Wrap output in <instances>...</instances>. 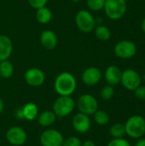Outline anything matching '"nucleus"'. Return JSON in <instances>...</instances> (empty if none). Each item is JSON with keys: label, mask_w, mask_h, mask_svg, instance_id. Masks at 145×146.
Returning <instances> with one entry per match:
<instances>
[{"label": "nucleus", "mask_w": 145, "mask_h": 146, "mask_svg": "<svg viewBox=\"0 0 145 146\" xmlns=\"http://www.w3.org/2000/svg\"><path fill=\"white\" fill-rule=\"evenodd\" d=\"M122 71L118 66L110 65L109 66L104 72V79L108 85L117 86L121 83Z\"/></svg>", "instance_id": "2eb2a0df"}, {"label": "nucleus", "mask_w": 145, "mask_h": 146, "mask_svg": "<svg viewBox=\"0 0 145 146\" xmlns=\"http://www.w3.org/2000/svg\"><path fill=\"white\" fill-rule=\"evenodd\" d=\"M21 112H22V115H23V119L32 121H34L38 115V109L37 104H35L34 103H27L26 104L23 108L21 109Z\"/></svg>", "instance_id": "f3484780"}, {"label": "nucleus", "mask_w": 145, "mask_h": 146, "mask_svg": "<svg viewBox=\"0 0 145 146\" xmlns=\"http://www.w3.org/2000/svg\"><path fill=\"white\" fill-rule=\"evenodd\" d=\"M49 0H27L28 4L35 9H38L39 8L46 6Z\"/></svg>", "instance_id": "cd10ccee"}, {"label": "nucleus", "mask_w": 145, "mask_h": 146, "mask_svg": "<svg viewBox=\"0 0 145 146\" xmlns=\"http://www.w3.org/2000/svg\"><path fill=\"white\" fill-rule=\"evenodd\" d=\"M3 109H4V103H3V99L0 98V114L3 112Z\"/></svg>", "instance_id": "2f4dec72"}, {"label": "nucleus", "mask_w": 145, "mask_h": 146, "mask_svg": "<svg viewBox=\"0 0 145 146\" xmlns=\"http://www.w3.org/2000/svg\"><path fill=\"white\" fill-rule=\"evenodd\" d=\"M75 109V102L71 96H59L53 104L52 111L56 117L63 118L69 115Z\"/></svg>", "instance_id": "20e7f679"}, {"label": "nucleus", "mask_w": 145, "mask_h": 146, "mask_svg": "<svg viewBox=\"0 0 145 146\" xmlns=\"http://www.w3.org/2000/svg\"><path fill=\"white\" fill-rule=\"evenodd\" d=\"M109 134L113 139L123 138L126 134L125 126L121 123H115L112 125L109 128Z\"/></svg>", "instance_id": "5701e85b"}, {"label": "nucleus", "mask_w": 145, "mask_h": 146, "mask_svg": "<svg viewBox=\"0 0 145 146\" xmlns=\"http://www.w3.org/2000/svg\"><path fill=\"white\" fill-rule=\"evenodd\" d=\"M56 115L52 110H45L38 115V122L40 126L48 127L52 126L56 122Z\"/></svg>", "instance_id": "a211bd4d"}, {"label": "nucleus", "mask_w": 145, "mask_h": 146, "mask_svg": "<svg viewBox=\"0 0 145 146\" xmlns=\"http://www.w3.org/2000/svg\"><path fill=\"white\" fill-rule=\"evenodd\" d=\"M134 94L138 99L145 101V86H139L134 91Z\"/></svg>", "instance_id": "c85d7f7f"}, {"label": "nucleus", "mask_w": 145, "mask_h": 146, "mask_svg": "<svg viewBox=\"0 0 145 146\" xmlns=\"http://www.w3.org/2000/svg\"><path fill=\"white\" fill-rule=\"evenodd\" d=\"M24 80L32 87L41 86L45 80L44 73L38 68H30L24 74Z\"/></svg>", "instance_id": "9b49d317"}, {"label": "nucleus", "mask_w": 145, "mask_h": 146, "mask_svg": "<svg viewBox=\"0 0 145 146\" xmlns=\"http://www.w3.org/2000/svg\"><path fill=\"white\" fill-rule=\"evenodd\" d=\"M102 79V72L97 67H89L85 68L82 74L81 80L85 86H93L99 83Z\"/></svg>", "instance_id": "ddd939ff"}, {"label": "nucleus", "mask_w": 145, "mask_h": 146, "mask_svg": "<svg viewBox=\"0 0 145 146\" xmlns=\"http://www.w3.org/2000/svg\"><path fill=\"white\" fill-rule=\"evenodd\" d=\"M141 29H142V31L145 33V17L143 19V21L141 22Z\"/></svg>", "instance_id": "473e14b6"}, {"label": "nucleus", "mask_w": 145, "mask_h": 146, "mask_svg": "<svg viewBox=\"0 0 145 146\" xmlns=\"http://www.w3.org/2000/svg\"><path fill=\"white\" fill-rule=\"evenodd\" d=\"M91 121L89 115L83 113H77L73 115L72 120L73 128L79 133H86L91 128Z\"/></svg>", "instance_id": "f8f14e48"}, {"label": "nucleus", "mask_w": 145, "mask_h": 146, "mask_svg": "<svg viewBox=\"0 0 145 146\" xmlns=\"http://www.w3.org/2000/svg\"><path fill=\"white\" fill-rule=\"evenodd\" d=\"M126 134L131 139H138L144 136L145 118L140 115H134L127 119L124 124Z\"/></svg>", "instance_id": "f03ea898"}, {"label": "nucleus", "mask_w": 145, "mask_h": 146, "mask_svg": "<svg viewBox=\"0 0 145 146\" xmlns=\"http://www.w3.org/2000/svg\"><path fill=\"white\" fill-rule=\"evenodd\" d=\"M77 87V81L73 74L62 72L59 74L54 82V88L59 96H71Z\"/></svg>", "instance_id": "f257e3e1"}, {"label": "nucleus", "mask_w": 145, "mask_h": 146, "mask_svg": "<svg viewBox=\"0 0 145 146\" xmlns=\"http://www.w3.org/2000/svg\"><path fill=\"white\" fill-rule=\"evenodd\" d=\"M103 9L109 19L112 21L120 20L126 13V0H105Z\"/></svg>", "instance_id": "7ed1b4c3"}, {"label": "nucleus", "mask_w": 145, "mask_h": 146, "mask_svg": "<svg viewBox=\"0 0 145 146\" xmlns=\"http://www.w3.org/2000/svg\"><path fill=\"white\" fill-rule=\"evenodd\" d=\"M121 83L124 88L134 92L142 83L141 75L132 68H127L122 71Z\"/></svg>", "instance_id": "6e6552de"}, {"label": "nucleus", "mask_w": 145, "mask_h": 146, "mask_svg": "<svg viewBox=\"0 0 145 146\" xmlns=\"http://www.w3.org/2000/svg\"><path fill=\"white\" fill-rule=\"evenodd\" d=\"M5 137L7 141L14 146L23 145L27 139V134L26 131L17 126L9 128L6 132Z\"/></svg>", "instance_id": "9d476101"}, {"label": "nucleus", "mask_w": 145, "mask_h": 146, "mask_svg": "<svg viewBox=\"0 0 145 146\" xmlns=\"http://www.w3.org/2000/svg\"><path fill=\"white\" fill-rule=\"evenodd\" d=\"M73 3H79V2H81V0H71Z\"/></svg>", "instance_id": "72a5a7b5"}, {"label": "nucleus", "mask_w": 145, "mask_h": 146, "mask_svg": "<svg viewBox=\"0 0 145 146\" xmlns=\"http://www.w3.org/2000/svg\"><path fill=\"white\" fill-rule=\"evenodd\" d=\"M15 68L9 60L0 62V76L3 79H9L13 76Z\"/></svg>", "instance_id": "412c9836"}, {"label": "nucleus", "mask_w": 145, "mask_h": 146, "mask_svg": "<svg viewBox=\"0 0 145 146\" xmlns=\"http://www.w3.org/2000/svg\"><path fill=\"white\" fill-rule=\"evenodd\" d=\"M144 136H145V133H144Z\"/></svg>", "instance_id": "c9c22d12"}, {"label": "nucleus", "mask_w": 145, "mask_h": 146, "mask_svg": "<svg viewBox=\"0 0 145 146\" xmlns=\"http://www.w3.org/2000/svg\"><path fill=\"white\" fill-rule=\"evenodd\" d=\"M64 138L62 134L56 129L49 128L44 130L39 138L42 146H62Z\"/></svg>", "instance_id": "1a4fd4ad"}, {"label": "nucleus", "mask_w": 145, "mask_h": 146, "mask_svg": "<svg viewBox=\"0 0 145 146\" xmlns=\"http://www.w3.org/2000/svg\"><path fill=\"white\" fill-rule=\"evenodd\" d=\"M115 94V89H114V86H110V85H106L104 86L102 90H101V92H100V95H101V98L105 100V101H109L110 100L113 96Z\"/></svg>", "instance_id": "393cba45"}, {"label": "nucleus", "mask_w": 145, "mask_h": 146, "mask_svg": "<svg viewBox=\"0 0 145 146\" xmlns=\"http://www.w3.org/2000/svg\"><path fill=\"white\" fill-rule=\"evenodd\" d=\"M36 19L38 22H39L40 24H48L49 22H50L52 19V12L46 6L39 8L36 9Z\"/></svg>", "instance_id": "6ab92c4d"}, {"label": "nucleus", "mask_w": 145, "mask_h": 146, "mask_svg": "<svg viewBox=\"0 0 145 146\" xmlns=\"http://www.w3.org/2000/svg\"><path fill=\"white\" fill-rule=\"evenodd\" d=\"M82 141L76 136H71L63 140L62 146H81Z\"/></svg>", "instance_id": "a878e982"}, {"label": "nucleus", "mask_w": 145, "mask_h": 146, "mask_svg": "<svg viewBox=\"0 0 145 146\" xmlns=\"http://www.w3.org/2000/svg\"><path fill=\"white\" fill-rule=\"evenodd\" d=\"M93 119L94 121L99 125V126H106L109 124L110 117L109 114L103 110H97L94 114H93Z\"/></svg>", "instance_id": "4be33fe9"}, {"label": "nucleus", "mask_w": 145, "mask_h": 146, "mask_svg": "<svg viewBox=\"0 0 145 146\" xmlns=\"http://www.w3.org/2000/svg\"><path fill=\"white\" fill-rule=\"evenodd\" d=\"M77 108L80 113L86 115H93L98 110V102L97 98L91 94H83L77 100Z\"/></svg>", "instance_id": "0eeeda50"}, {"label": "nucleus", "mask_w": 145, "mask_h": 146, "mask_svg": "<svg viewBox=\"0 0 145 146\" xmlns=\"http://www.w3.org/2000/svg\"><path fill=\"white\" fill-rule=\"evenodd\" d=\"M107 146H132L128 140H126L124 138L120 139H113L110 140Z\"/></svg>", "instance_id": "bb28decb"}, {"label": "nucleus", "mask_w": 145, "mask_h": 146, "mask_svg": "<svg viewBox=\"0 0 145 146\" xmlns=\"http://www.w3.org/2000/svg\"><path fill=\"white\" fill-rule=\"evenodd\" d=\"M41 45L48 50H52L56 49L58 43V38L56 33L52 30H44L41 33L39 37Z\"/></svg>", "instance_id": "4468645a"}, {"label": "nucleus", "mask_w": 145, "mask_h": 146, "mask_svg": "<svg viewBox=\"0 0 145 146\" xmlns=\"http://www.w3.org/2000/svg\"><path fill=\"white\" fill-rule=\"evenodd\" d=\"M138 48L134 42L123 39L116 43L114 48V52L115 56L121 59H131L134 57L137 54Z\"/></svg>", "instance_id": "423d86ee"}, {"label": "nucleus", "mask_w": 145, "mask_h": 146, "mask_svg": "<svg viewBox=\"0 0 145 146\" xmlns=\"http://www.w3.org/2000/svg\"><path fill=\"white\" fill-rule=\"evenodd\" d=\"M81 146H97L96 145V144H95V142L94 141H92V140H86V141H85L84 143H82V145Z\"/></svg>", "instance_id": "7c9ffc66"}, {"label": "nucleus", "mask_w": 145, "mask_h": 146, "mask_svg": "<svg viewBox=\"0 0 145 146\" xmlns=\"http://www.w3.org/2000/svg\"><path fill=\"white\" fill-rule=\"evenodd\" d=\"M13 53V43L4 34H0V62L9 60Z\"/></svg>", "instance_id": "dca6fc26"}, {"label": "nucleus", "mask_w": 145, "mask_h": 146, "mask_svg": "<svg viewBox=\"0 0 145 146\" xmlns=\"http://www.w3.org/2000/svg\"><path fill=\"white\" fill-rule=\"evenodd\" d=\"M94 33L96 38L100 41H108L111 38L110 29L104 25H97L94 28Z\"/></svg>", "instance_id": "aec40b11"}, {"label": "nucleus", "mask_w": 145, "mask_h": 146, "mask_svg": "<svg viewBox=\"0 0 145 146\" xmlns=\"http://www.w3.org/2000/svg\"><path fill=\"white\" fill-rule=\"evenodd\" d=\"M135 146H145V138H140L137 140Z\"/></svg>", "instance_id": "c756f323"}, {"label": "nucleus", "mask_w": 145, "mask_h": 146, "mask_svg": "<svg viewBox=\"0 0 145 146\" xmlns=\"http://www.w3.org/2000/svg\"><path fill=\"white\" fill-rule=\"evenodd\" d=\"M75 24L78 29L85 33H89L97 26L96 19L87 9H80L75 15Z\"/></svg>", "instance_id": "39448f33"}, {"label": "nucleus", "mask_w": 145, "mask_h": 146, "mask_svg": "<svg viewBox=\"0 0 145 146\" xmlns=\"http://www.w3.org/2000/svg\"><path fill=\"white\" fill-rule=\"evenodd\" d=\"M105 0H86L87 8L91 11H100L103 9Z\"/></svg>", "instance_id": "b1692460"}, {"label": "nucleus", "mask_w": 145, "mask_h": 146, "mask_svg": "<svg viewBox=\"0 0 145 146\" xmlns=\"http://www.w3.org/2000/svg\"><path fill=\"white\" fill-rule=\"evenodd\" d=\"M143 80L145 81V73L144 74V75H143Z\"/></svg>", "instance_id": "f704fd0d"}]
</instances>
